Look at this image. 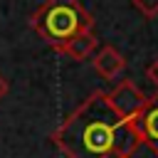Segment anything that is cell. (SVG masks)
Segmentation results:
<instances>
[{"instance_id":"3957f363","label":"cell","mask_w":158,"mask_h":158,"mask_svg":"<svg viewBox=\"0 0 158 158\" xmlns=\"http://www.w3.org/2000/svg\"><path fill=\"white\" fill-rule=\"evenodd\" d=\"M106 96H109V104L114 106V111L123 118H138V114L143 111V106L148 101V96L131 79L118 81L111 91H106Z\"/></svg>"},{"instance_id":"7a4b0ae2","label":"cell","mask_w":158,"mask_h":158,"mask_svg":"<svg viewBox=\"0 0 158 158\" xmlns=\"http://www.w3.org/2000/svg\"><path fill=\"white\" fill-rule=\"evenodd\" d=\"M91 27L94 17L79 0H44L32 15V30L54 49Z\"/></svg>"},{"instance_id":"52a82bcc","label":"cell","mask_w":158,"mask_h":158,"mask_svg":"<svg viewBox=\"0 0 158 158\" xmlns=\"http://www.w3.org/2000/svg\"><path fill=\"white\" fill-rule=\"evenodd\" d=\"M133 7L138 12H143L146 17H156L158 15V0H131Z\"/></svg>"},{"instance_id":"ba28073f","label":"cell","mask_w":158,"mask_h":158,"mask_svg":"<svg viewBox=\"0 0 158 158\" xmlns=\"http://www.w3.org/2000/svg\"><path fill=\"white\" fill-rule=\"evenodd\" d=\"M146 77L158 86V57L153 59V64H148V67H146Z\"/></svg>"},{"instance_id":"8992f818","label":"cell","mask_w":158,"mask_h":158,"mask_svg":"<svg viewBox=\"0 0 158 158\" xmlns=\"http://www.w3.org/2000/svg\"><path fill=\"white\" fill-rule=\"evenodd\" d=\"M96 47H99L96 35H94V32H81V35L72 37L69 42H64L62 47H57V52L67 54V57L74 59V62H84V59H89V57L96 52Z\"/></svg>"},{"instance_id":"9c48e42d","label":"cell","mask_w":158,"mask_h":158,"mask_svg":"<svg viewBox=\"0 0 158 158\" xmlns=\"http://www.w3.org/2000/svg\"><path fill=\"white\" fill-rule=\"evenodd\" d=\"M5 94H7V79H5L2 74H0V99H2Z\"/></svg>"},{"instance_id":"6da1fadb","label":"cell","mask_w":158,"mask_h":158,"mask_svg":"<svg viewBox=\"0 0 158 158\" xmlns=\"http://www.w3.org/2000/svg\"><path fill=\"white\" fill-rule=\"evenodd\" d=\"M52 143L67 158H131L143 141L136 118L118 116L106 91H91L54 128Z\"/></svg>"},{"instance_id":"5b68a950","label":"cell","mask_w":158,"mask_h":158,"mask_svg":"<svg viewBox=\"0 0 158 158\" xmlns=\"http://www.w3.org/2000/svg\"><path fill=\"white\" fill-rule=\"evenodd\" d=\"M91 62H94V69H96L104 79H118L121 72L126 69L123 54H121L116 47H111V44H104V47L94 54Z\"/></svg>"},{"instance_id":"277c9868","label":"cell","mask_w":158,"mask_h":158,"mask_svg":"<svg viewBox=\"0 0 158 158\" xmlns=\"http://www.w3.org/2000/svg\"><path fill=\"white\" fill-rule=\"evenodd\" d=\"M136 128L141 133V141L158 156V94L148 96L143 111L136 118Z\"/></svg>"}]
</instances>
